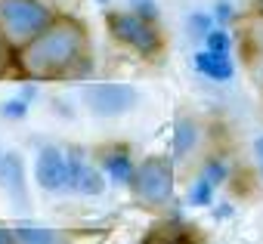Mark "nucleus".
<instances>
[{
  "instance_id": "f8f14e48",
  "label": "nucleus",
  "mask_w": 263,
  "mask_h": 244,
  "mask_svg": "<svg viewBox=\"0 0 263 244\" xmlns=\"http://www.w3.org/2000/svg\"><path fill=\"white\" fill-rule=\"evenodd\" d=\"M211 192H214V182H208L204 176H198V182L189 189V201L198 204V207L201 204H211Z\"/></svg>"
},
{
  "instance_id": "0eeeda50",
  "label": "nucleus",
  "mask_w": 263,
  "mask_h": 244,
  "mask_svg": "<svg viewBox=\"0 0 263 244\" xmlns=\"http://www.w3.org/2000/svg\"><path fill=\"white\" fill-rule=\"evenodd\" d=\"M68 189L81 195H99L102 192V176L87 167L81 158H68Z\"/></svg>"
},
{
  "instance_id": "2eb2a0df",
  "label": "nucleus",
  "mask_w": 263,
  "mask_h": 244,
  "mask_svg": "<svg viewBox=\"0 0 263 244\" xmlns=\"http://www.w3.org/2000/svg\"><path fill=\"white\" fill-rule=\"evenodd\" d=\"M201 176H204L208 182H214V186H217V182L226 176V164H220V161H211V164L204 167V173H201Z\"/></svg>"
},
{
  "instance_id": "aec40b11",
  "label": "nucleus",
  "mask_w": 263,
  "mask_h": 244,
  "mask_svg": "<svg viewBox=\"0 0 263 244\" xmlns=\"http://www.w3.org/2000/svg\"><path fill=\"white\" fill-rule=\"evenodd\" d=\"M254 4H257V10H260V13H263V0H254Z\"/></svg>"
},
{
  "instance_id": "ddd939ff",
  "label": "nucleus",
  "mask_w": 263,
  "mask_h": 244,
  "mask_svg": "<svg viewBox=\"0 0 263 244\" xmlns=\"http://www.w3.org/2000/svg\"><path fill=\"white\" fill-rule=\"evenodd\" d=\"M204 37H208V50H214V53H226L229 50V34L223 28H211Z\"/></svg>"
},
{
  "instance_id": "4468645a",
  "label": "nucleus",
  "mask_w": 263,
  "mask_h": 244,
  "mask_svg": "<svg viewBox=\"0 0 263 244\" xmlns=\"http://www.w3.org/2000/svg\"><path fill=\"white\" fill-rule=\"evenodd\" d=\"M130 10H134L137 16H143V19H155L158 16V4H155V0H130Z\"/></svg>"
},
{
  "instance_id": "39448f33",
  "label": "nucleus",
  "mask_w": 263,
  "mask_h": 244,
  "mask_svg": "<svg viewBox=\"0 0 263 244\" xmlns=\"http://www.w3.org/2000/svg\"><path fill=\"white\" fill-rule=\"evenodd\" d=\"M108 25H111V31H115V37L118 40H124V44H130L134 50H140L143 56H152L155 50H158V31L149 25V19H143V16H111L108 19Z\"/></svg>"
},
{
  "instance_id": "1a4fd4ad",
  "label": "nucleus",
  "mask_w": 263,
  "mask_h": 244,
  "mask_svg": "<svg viewBox=\"0 0 263 244\" xmlns=\"http://www.w3.org/2000/svg\"><path fill=\"white\" fill-rule=\"evenodd\" d=\"M0 182L10 195H22V161L16 155H4L0 158Z\"/></svg>"
},
{
  "instance_id": "f3484780",
  "label": "nucleus",
  "mask_w": 263,
  "mask_h": 244,
  "mask_svg": "<svg viewBox=\"0 0 263 244\" xmlns=\"http://www.w3.org/2000/svg\"><path fill=\"white\" fill-rule=\"evenodd\" d=\"M25 111H28V105H25L22 99H13V102L4 105V114H7V117H25Z\"/></svg>"
},
{
  "instance_id": "6ab92c4d",
  "label": "nucleus",
  "mask_w": 263,
  "mask_h": 244,
  "mask_svg": "<svg viewBox=\"0 0 263 244\" xmlns=\"http://www.w3.org/2000/svg\"><path fill=\"white\" fill-rule=\"evenodd\" d=\"M257 155H260V167H263V139L257 143Z\"/></svg>"
},
{
  "instance_id": "20e7f679",
  "label": "nucleus",
  "mask_w": 263,
  "mask_h": 244,
  "mask_svg": "<svg viewBox=\"0 0 263 244\" xmlns=\"http://www.w3.org/2000/svg\"><path fill=\"white\" fill-rule=\"evenodd\" d=\"M84 99L90 105L93 114H102V117H111V114H124L137 105V90L127 87V84H96V87H87L84 90Z\"/></svg>"
},
{
  "instance_id": "9b49d317",
  "label": "nucleus",
  "mask_w": 263,
  "mask_h": 244,
  "mask_svg": "<svg viewBox=\"0 0 263 244\" xmlns=\"http://www.w3.org/2000/svg\"><path fill=\"white\" fill-rule=\"evenodd\" d=\"M192 146H195V127L189 124V120H180L177 124V139H174V155L183 158Z\"/></svg>"
},
{
  "instance_id": "7ed1b4c3",
  "label": "nucleus",
  "mask_w": 263,
  "mask_h": 244,
  "mask_svg": "<svg viewBox=\"0 0 263 244\" xmlns=\"http://www.w3.org/2000/svg\"><path fill=\"white\" fill-rule=\"evenodd\" d=\"M0 19L16 40H25L31 34H41L47 25V10L37 0H0Z\"/></svg>"
},
{
  "instance_id": "dca6fc26",
  "label": "nucleus",
  "mask_w": 263,
  "mask_h": 244,
  "mask_svg": "<svg viewBox=\"0 0 263 244\" xmlns=\"http://www.w3.org/2000/svg\"><path fill=\"white\" fill-rule=\"evenodd\" d=\"M16 241H53V232H37V229H19Z\"/></svg>"
},
{
  "instance_id": "a211bd4d",
  "label": "nucleus",
  "mask_w": 263,
  "mask_h": 244,
  "mask_svg": "<svg viewBox=\"0 0 263 244\" xmlns=\"http://www.w3.org/2000/svg\"><path fill=\"white\" fill-rule=\"evenodd\" d=\"M7 241H16V235H10V232L0 229V244H7Z\"/></svg>"
},
{
  "instance_id": "f03ea898",
  "label": "nucleus",
  "mask_w": 263,
  "mask_h": 244,
  "mask_svg": "<svg viewBox=\"0 0 263 244\" xmlns=\"http://www.w3.org/2000/svg\"><path fill=\"white\" fill-rule=\"evenodd\" d=\"M134 189L137 198L146 204H164L171 198L174 189V170L167 164V158H149L143 161V167L134 173Z\"/></svg>"
},
{
  "instance_id": "9d476101",
  "label": "nucleus",
  "mask_w": 263,
  "mask_h": 244,
  "mask_svg": "<svg viewBox=\"0 0 263 244\" xmlns=\"http://www.w3.org/2000/svg\"><path fill=\"white\" fill-rule=\"evenodd\" d=\"M105 170H108V179L111 182H121V186H127V182H134V164H130V158H127V152H111L108 158H105Z\"/></svg>"
},
{
  "instance_id": "f257e3e1",
  "label": "nucleus",
  "mask_w": 263,
  "mask_h": 244,
  "mask_svg": "<svg viewBox=\"0 0 263 244\" xmlns=\"http://www.w3.org/2000/svg\"><path fill=\"white\" fill-rule=\"evenodd\" d=\"M84 56V31L74 22H56L44 34H37L22 53L19 68L28 77H59Z\"/></svg>"
},
{
  "instance_id": "423d86ee",
  "label": "nucleus",
  "mask_w": 263,
  "mask_h": 244,
  "mask_svg": "<svg viewBox=\"0 0 263 244\" xmlns=\"http://www.w3.org/2000/svg\"><path fill=\"white\" fill-rule=\"evenodd\" d=\"M34 176H37V186L47 189V192H62L68 189V158L47 146L41 155H37V164H34Z\"/></svg>"
},
{
  "instance_id": "6e6552de",
  "label": "nucleus",
  "mask_w": 263,
  "mask_h": 244,
  "mask_svg": "<svg viewBox=\"0 0 263 244\" xmlns=\"http://www.w3.org/2000/svg\"><path fill=\"white\" fill-rule=\"evenodd\" d=\"M195 68L211 77V80H229L232 77V62L226 53H214V50H204L195 56Z\"/></svg>"
}]
</instances>
